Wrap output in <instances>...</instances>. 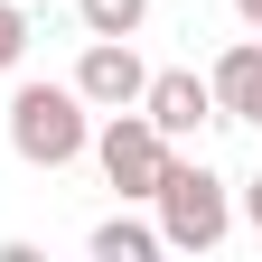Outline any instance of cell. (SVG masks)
I'll list each match as a JSON object with an SVG mask.
<instances>
[{"mask_svg": "<svg viewBox=\"0 0 262 262\" xmlns=\"http://www.w3.org/2000/svg\"><path fill=\"white\" fill-rule=\"evenodd\" d=\"M150 206H159V244H169V253H215L225 234H234V187H225L206 159H178L169 150Z\"/></svg>", "mask_w": 262, "mask_h": 262, "instance_id": "cell-1", "label": "cell"}, {"mask_svg": "<svg viewBox=\"0 0 262 262\" xmlns=\"http://www.w3.org/2000/svg\"><path fill=\"white\" fill-rule=\"evenodd\" d=\"M94 141V103L75 84H19L10 94V150L28 169H66V159H84Z\"/></svg>", "mask_w": 262, "mask_h": 262, "instance_id": "cell-2", "label": "cell"}, {"mask_svg": "<svg viewBox=\"0 0 262 262\" xmlns=\"http://www.w3.org/2000/svg\"><path fill=\"white\" fill-rule=\"evenodd\" d=\"M84 150L103 159V178H113V196H122V206H150V196H159V169H169V141H159V131L141 122V103H131V113H103Z\"/></svg>", "mask_w": 262, "mask_h": 262, "instance_id": "cell-3", "label": "cell"}, {"mask_svg": "<svg viewBox=\"0 0 262 262\" xmlns=\"http://www.w3.org/2000/svg\"><path fill=\"white\" fill-rule=\"evenodd\" d=\"M141 122L178 150V141H196V131L215 122V84L196 75V66H159V75L141 84Z\"/></svg>", "mask_w": 262, "mask_h": 262, "instance_id": "cell-4", "label": "cell"}, {"mask_svg": "<svg viewBox=\"0 0 262 262\" xmlns=\"http://www.w3.org/2000/svg\"><path fill=\"white\" fill-rule=\"evenodd\" d=\"M141 84H150V66H141V47L131 38H84V56H75V94L94 113H131L141 103Z\"/></svg>", "mask_w": 262, "mask_h": 262, "instance_id": "cell-5", "label": "cell"}, {"mask_svg": "<svg viewBox=\"0 0 262 262\" xmlns=\"http://www.w3.org/2000/svg\"><path fill=\"white\" fill-rule=\"evenodd\" d=\"M206 84H215V122H244V103H253V84H262V47H253V38H244V47H225Z\"/></svg>", "mask_w": 262, "mask_h": 262, "instance_id": "cell-6", "label": "cell"}, {"mask_svg": "<svg viewBox=\"0 0 262 262\" xmlns=\"http://www.w3.org/2000/svg\"><path fill=\"white\" fill-rule=\"evenodd\" d=\"M84 244H94V262H150V253H169V244H159V225H141V215H103Z\"/></svg>", "mask_w": 262, "mask_h": 262, "instance_id": "cell-7", "label": "cell"}, {"mask_svg": "<svg viewBox=\"0 0 262 262\" xmlns=\"http://www.w3.org/2000/svg\"><path fill=\"white\" fill-rule=\"evenodd\" d=\"M75 19H84V38H141L150 0H75Z\"/></svg>", "mask_w": 262, "mask_h": 262, "instance_id": "cell-8", "label": "cell"}, {"mask_svg": "<svg viewBox=\"0 0 262 262\" xmlns=\"http://www.w3.org/2000/svg\"><path fill=\"white\" fill-rule=\"evenodd\" d=\"M19 56H28V10H19V0H0V75H10Z\"/></svg>", "mask_w": 262, "mask_h": 262, "instance_id": "cell-9", "label": "cell"}, {"mask_svg": "<svg viewBox=\"0 0 262 262\" xmlns=\"http://www.w3.org/2000/svg\"><path fill=\"white\" fill-rule=\"evenodd\" d=\"M234 215H244V225H262V178H244V196H234Z\"/></svg>", "mask_w": 262, "mask_h": 262, "instance_id": "cell-10", "label": "cell"}, {"mask_svg": "<svg viewBox=\"0 0 262 262\" xmlns=\"http://www.w3.org/2000/svg\"><path fill=\"white\" fill-rule=\"evenodd\" d=\"M244 122H253V131H262V84H253V103H244Z\"/></svg>", "mask_w": 262, "mask_h": 262, "instance_id": "cell-11", "label": "cell"}, {"mask_svg": "<svg viewBox=\"0 0 262 262\" xmlns=\"http://www.w3.org/2000/svg\"><path fill=\"white\" fill-rule=\"evenodd\" d=\"M234 10H244V19H253V28H262V0H234Z\"/></svg>", "mask_w": 262, "mask_h": 262, "instance_id": "cell-12", "label": "cell"}]
</instances>
